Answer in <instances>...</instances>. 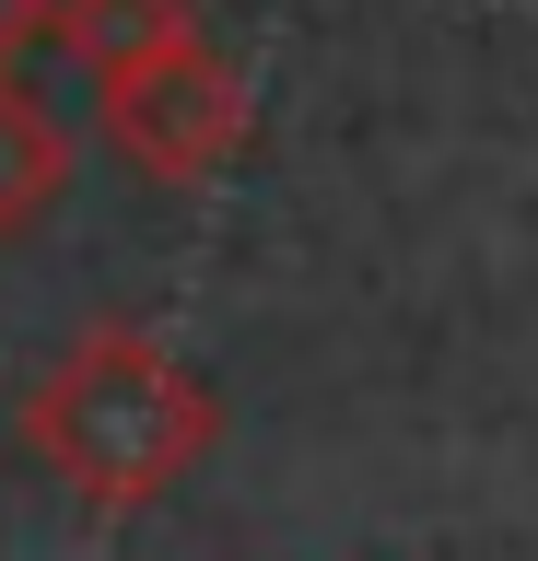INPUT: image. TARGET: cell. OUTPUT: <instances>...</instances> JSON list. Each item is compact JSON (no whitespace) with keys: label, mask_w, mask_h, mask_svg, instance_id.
I'll return each instance as SVG.
<instances>
[{"label":"cell","mask_w":538,"mask_h":561,"mask_svg":"<svg viewBox=\"0 0 538 561\" xmlns=\"http://www.w3.org/2000/svg\"><path fill=\"white\" fill-rule=\"evenodd\" d=\"M59 199H71V129L0 70V234H36Z\"/></svg>","instance_id":"obj_3"},{"label":"cell","mask_w":538,"mask_h":561,"mask_svg":"<svg viewBox=\"0 0 538 561\" xmlns=\"http://www.w3.org/2000/svg\"><path fill=\"white\" fill-rule=\"evenodd\" d=\"M24 445L71 503L94 515H141L222 445V398L199 386V363L129 328V316H94L82 340H59L36 386H24Z\"/></svg>","instance_id":"obj_1"},{"label":"cell","mask_w":538,"mask_h":561,"mask_svg":"<svg viewBox=\"0 0 538 561\" xmlns=\"http://www.w3.org/2000/svg\"><path fill=\"white\" fill-rule=\"evenodd\" d=\"M187 24H199L187 0H47V35H59L94 82H106V70H129V59H152V47H164V35H187Z\"/></svg>","instance_id":"obj_4"},{"label":"cell","mask_w":538,"mask_h":561,"mask_svg":"<svg viewBox=\"0 0 538 561\" xmlns=\"http://www.w3.org/2000/svg\"><path fill=\"white\" fill-rule=\"evenodd\" d=\"M36 35H47V0H0V70L36 59Z\"/></svg>","instance_id":"obj_5"},{"label":"cell","mask_w":538,"mask_h":561,"mask_svg":"<svg viewBox=\"0 0 538 561\" xmlns=\"http://www.w3.org/2000/svg\"><path fill=\"white\" fill-rule=\"evenodd\" d=\"M94 129H106V152L129 175H152V187H211V175L247 152V70L187 24V35H164L152 59L94 82Z\"/></svg>","instance_id":"obj_2"}]
</instances>
